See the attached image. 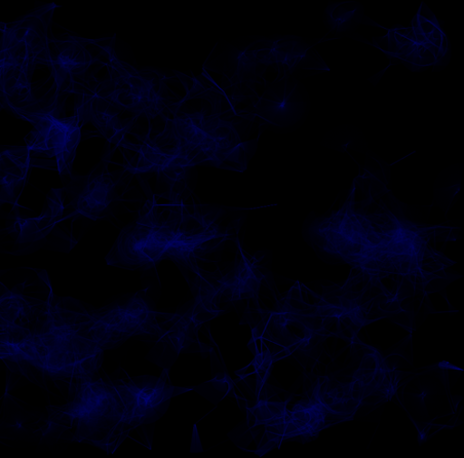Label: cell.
<instances>
[{"instance_id": "6da1fadb", "label": "cell", "mask_w": 464, "mask_h": 458, "mask_svg": "<svg viewBox=\"0 0 464 458\" xmlns=\"http://www.w3.org/2000/svg\"><path fill=\"white\" fill-rule=\"evenodd\" d=\"M149 201L126 226L106 257L108 265L148 270L173 261L186 278L200 271L198 261L238 239L243 219L225 208L185 205L176 193Z\"/></svg>"}, {"instance_id": "7a4b0ae2", "label": "cell", "mask_w": 464, "mask_h": 458, "mask_svg": "<svg viewBox=\"0 0 464 458\" xmlns=\"http://www.w3.org/2000/svg\"><path fill=\"white\" fill-rule=\"evenodd\" d=\"M183 85L198 104L185 97L164 131L139 145L141 168L149 173L185 171L198 165L246 171L257 146L256 140H248L252 124L225 118L213 106L203 81L188 79Z\"/></svg>"}, {"instance_id": "3957f363", "label": "cell", "mask_w": 464, "mask_h": 458, "mask_svg": "<svg viewBox=\"0 0 464 458\" xmlns=\"http://www.w3.org/2000/svg\"><path fill=\"white\" fill-rule=\"evenodd\" d=\"M92 312L81 300L53 294L42 325L8 367L40 385L95 377L104 351L91 335Z\"/></svg>"}, {"instance_id": "277c9868", "label": "cell", "mask_w": 464, "mask_h": 458, "mask_svg": "<svg viewBox=\"0 0 464 458\" xmlns=\"http://www.w3.org/2000/svg\"><path fill=\"white\" fill-rule=\"evenodd\" d=\"M95 377L76 384L73 398L67 404L48 408L46 433L112 453L131 429L116 380Z\"/></svg>"}, {"instance_id": "5b68a950", "label": "cell", "mask_w": 464, "mask_h": 458, "mask_svg": "<svg viewBox=\"0 0 464 458\" xmlns=\"http://www.w3.org/2000/svg\"><path fill=\"white\" fill-rule=\"evenodd\" d=\"M48 275L30 270L17 284L0 281V361L8 366L29 345L53 295Z\"/></svg>"}, {"instance_id": "8992f818", "label": "cell", "mask_w": 464, "mask_h": 458, "mask_svg": "<svg viewBox=\"0 0 464 458\" xmlns=\"http://www.w3.org/2000/svg\"><path fill=\"white\" fill-rule=\"evenodd\" d=\"M147 292L140 290L93 309L91 335L103 351L118 348L133 336L156 340L161 334L160 319L166 314L157 311Z\"/></svg>"}, {"instance_id": "52a82bcc", "label": "cell", "mask_w": 464, "mask_h": 458, "mask_svg": "<svg viewBox=\"0 0 464 458\" xmlns=\"http://www.w3.org/2000/svg\"><path fill=\"white\" fill-rule=\"evenodd\" d=\"M28 122L33 129L25 146L33 167L57 171L62 178L71 175L83 125L76 114L65 117L63 107L37 114Z\"/></svg>"}, {"instance_id": "ba28073f", "label": "cell", "mask_w": 464, "mask_h": 458, "mask_svg": "<svg viewBox=\"0 0 464 458\" xmlns=\"http://www.w3.org/2000/svg\"><path fill=\"white\" fill-rule=\"evenodd\" d=\"M109 78L102 82L109 97L136 118L156 119L167 105L164 78L158 71L137 70L106 55Z\"/></svg>"}, {"instance_id": "9c48e42d", "label": "cell", "mask_w": 464, "mask_h": 458, "mask_svg": "<svg viewBox=\"0 0 464 458\" xmlns=\"http://www.w3.org/2000/svg\"><path fill=\"white\" fill-rule=\"evenodd\" d=\"M244 55L266 72H276V81L293 78L297 81L329 71L314 45L301 36L282 35L262 38L250 44Z\"/></svg>"}, {"instance_id": "30bf717a", "label": "cell", "mask_w": 464, "mask_h": 458, "mask_svg": "<svg viewBox=\"0 0 464 458\" xmlns=\"http://www.w3.org/2000/svg\"><path fill=\"white\" fill-rule=\"evenodd\" d=\"M67 219H76L66 209L64 189H53L49 193L41 215L27 217L22 215L19 207L14 209L6 221L4 230L5 237L14 242L13 253L23 254L53 245L64 240L72 246V237L64 230Z\"/></svg>"}, {"instance_id": "8fae6325", "label": "cell", "mask_w": 464, "mask_h": 458, "mask_svg": "<svg viewBox=\"0 0 464 458\" xmlns=\"http://www.w3.org/2000/svg\"><path fill=\"white\" fill-rule=\"evenodd\" d=\"M55 5L35 8L5 24L0 36V58L28 71L48 63L50 27Z\"/></svg>"}, {"instance_id": "7c38bea8", "label": "cell", "mask_w": 464, "mask_h": 458, "mask_svg": "<svg viewBox=\"0 0 464 458\" xmlns=\"http://www.w3.org/2000/svg\"><path fill=\"white\" fill-rule=\"evenodd\" d=\"M63 179H66L63 180L66 209L75 219H105L120 199L119 172H110L105 161L88 175L71 174Z\"/></svg>"}, {"instance_id": "4fadbf2b", "label": "cell", "mask_w": 464, "mask_h": 458, "mask_svg": "<svg viewBox=\"0 0 464 458\" xmlns=\"http://www.w3.org/2000/svg\"><path fill=\"white\" fill-rule=\"evenodd\" d=\"M168 371L160 377L142 375L116 380L126 408V423L131 430L158 422L173 397L190 390L174 387Z\"/></svg>"}, {"instance_id": "5bb4252c", "label": "cell", "mask_w": 464, "mask_h": 458, "mask_svg": "<svg viewBox=\"0 0 464 458\" xmlns=\"http://www.w3.org/2000/svg\"><path fill=\"white\" fill-rule=\"evenodd\" d=\"M311 110V99L304 86L293 78L268 84L254 103L255 118L266 127L281 132L299 128Z\"/></svg>"}, {"instance_id": "9a60e30c", "label": "cell", "mask_w": 464, "mask_h": 458, "mask_svg": "<svg viewBox=\"0 0 464 458\" xmlns=\"http://www.w3.org/2000/svg\"><path fill=\"white\" fill-rule=\"evenodd\" d=\"M75 113L84 125L91 122L113 144H124L134 127L136 117L107 94L102 82L90 78L75 93Z\"/></svg>"}, {"instance_id": "2e32d148", "label": "cell", "mask_w": 464, "mask_h": 458, "mask_svg": "<svg viewBox=\"0 0 464 458\" xmlns=\"http://www.w3.org/2000/svg\"><path fill=\"white\" fill-rule=\"evenodd\" d=\"M93 44L68 34L51 40L47 66L62 95L76 93L90 79L89 72L97 61Z\"/></svg>"}, {"instance_id": "e0dca14e", "label": "cell", "mask_w": 464, "mask_h": 458, "mask_svg": "<svg viewBox=\"0 0 464 458\" xmlns=\"http://www.w3.org/2000/svg\"><path fill=\"white\" fill-rule=\"evenodd\" d=\"M373 44L392 63H401L412 72L421 73L436 65L431 55L416 40L410 26L396 25L385 35L374 37Z\"/></svg>"}, {"instance_id": "ac0fdd59", "label": "cell", "mask_w": 464, "mask_h": 458, "mask_svg": "<svg viewBox=\"0 0 464 458\" xmlns=\"http://www.w3.org/2000/svg\"><path fill=\"white\" fill-rule=\"evenodd\" d=\"M33 168L26 146L0 145V206L17 203Z\"/></svg>"}, {"instance_id": "d6986e66", "label": "cell", "mask_w": 464, "mask_h": 458, "mask_svg": "<svg viewBox=\"0 0 464 458\" xmlns=\"http://www.w3.org/2000/svg\"><path fill=\"white\" fill-rule=\"evenodd\" d=\"M416 40L435 61L434 72L445 69L451 57V47L442 23L422 4L410 25Z\"/></svg>"}, {"instance_id": "ffe728a7", "label": "cell", "mask_w": 464, "mask_h": 458, "mask_svg": "<svg viewBox=\"0 0 464 458\" xmlns=\"http://www.w3.org/2000/svg\"><path fill=\"white\" fill-rule=\"evenodd\" d=\"M34 73L0 58V111L12 116L34 98L32 88Z\"/></svg>"}, {"instance_id": "44dd1931", "label": "cell", "mask_w": 464, "mask_h": 458, "mask_svg": "<svg viewBox=\"0 0 464 458\" xmlns=\"http://www.w3.org/2000/svg\"><path fill=\"white\" fill-rule=\"evenodd\" d=\"M262 280L263 274L255 259L240 253L234 268L220 279L221 299L232 301L255 297Z\"/></svg>"}, {"instance_id": "7402d4cb", "label": "cell", "mask_w": 464, "mask_h": 458, "mask_svg": "<svg viewBox=\"0 0 464 458\" xmlns=\"http://www.w3.org/2000/svg\"><path fill=\"white\" fill-rule=\"evenodd\" d=\"M373 24L365 15L362 5L357 2L330 4L324 14L326 28L335 36L353 35L362 24Z\"/></svg>"}, {"instance_id": "603a6c76", "label": "cell", "mask_w": 464, "mask_h": 458, "mask_svg": "<svg viewBox=\"0 0 464 458\" xmlns=\"http://www.w3.org/2000/svg\"><path fill=\"white\" fill-rule=\"evenodd\" d=\"M462 166L457 165L445 170L435 185V202L447 211L457 200L460 188Z\"/></svg>"}, {"instance_id": "cb8c5ba5", "label": "cell", "mask_w": 464, "mask_h": 458, "mask_svg": "<svg viewBox=\"0 0 464 458\" xmlns=\"http://www.w3.org/2000/svg\"><path fill=\"white\" fill-rule=\"evenodd\" d=\"M324 144L341 151L354 149L363 152L367 147L363 132L353 126H341L333 130L326 135Z\"/></svg>"}, {"instance_id": "d4e9b609", "label": "cell", "mask_w": 464, "mask_h": 458, "mask_svg": "<svg viewBox=\"0 0 464 458\" xmlns=\"http://www.w3.org/2000/svg\"><path fill=\"white\" fill-rule=\"evenodd\" d=\"M232 388H234V383L227 375L221 374L208 381V383L190 390L198 392L208 401L217 404L231 394Z\"/></svg>"}, {"instance_id": "484cf974", "label": "cell", "mask_w": 464, "mask_h": 458, "mask_svg": "<svg viewBox=\"0 0 464 458\" xmlns=\"http://www.w3.org/2000/svg\"><path fill=\"white\" fill-rule=\"evenodd\" d=\"M5 24H0V32H3V30L5 29Z\"/></svg>"}]
</instances>
